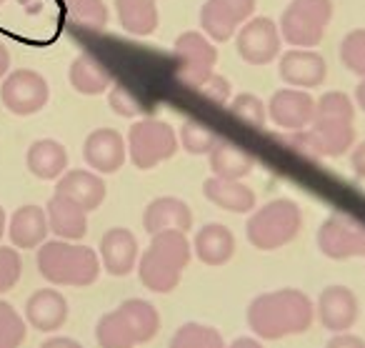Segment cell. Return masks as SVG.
I'll use <instances>...</instances> for the list:
<instances>
[{
	"label": "cell",
	"instance_id": "cell-2",
	"mask_svg": "<svg viewBox=\"0 0 365 348\" xmlns=\"http://www.w3.org/2000/svg\"><path fill=\"white\" fill-rule=\"evenodd\" d=\"M193 248L182 231H160L150 236V243L138 256V278L153 293H170L180 283L188 268Z\"/></svg>",
	"mask_w": 365,
	"mask_h": 348
},
{
	"label": "cell",
	"instance_id": "cell-25",
	"mask_svg": "<svg viewBox=\"0 0 365 348\" xmlns=\"http://www.w3.org/2000/svg\"><path fill=\"white\" fill-rule=\"evenodd\" d=\"M48 216L41 206H21L11 218V226H8V236H11L13 246L16 248H38L41 243H46L48 238Z\"/></svg>",
	"mask_w": 365,
	"mask_h": 348
},
{
	"label": "cell",
	"instance_id": "cell-38",
	"mask_svg": "<svg viewBox=\"0 0 365 348\" xmlns=\"http://www.w3.org/2000/svg\"><path fill=\"white\" fill-rule=\"evenodd\" d=\"M195 91H198L203 98H208L210 103L225 106V103L230 101V93H233V88H230V81L225 76H220V73H210V76L205 78V81L200 83Z\"/></svg>",
	"mask_w": 365,
	"mask_h": 348
},
{
	"label": "cell",
	"instance_id": "cell-35",
	"mask_svg": "<svg viewBox=\"0 0 365 348\" xmlns=\"http://www.w3.org/2000/svg\"><path fill=\"white\" fill-rule=\"evenodd\" d=\"M228 111L233 113L238 121L248 123V126H265V121H268V108H265V103L260 101L255 93H238L235 98H230L228 101Z\"/></svg>",
	"mask_w": 365,
	"mask_h": 348
},
{
	"label": "cell",
	"instance_id": "cell-7",
	"mask_svg": "<svg viewBox=\"0 0 365 348\" xmlns=\"http://www.w3.org/2000/svg\"><path fill=\"white\" fill-rule=\"evenodd\" d=\"M125 146L133 166L138 171H150L178 153V133L173 131L170 123L143 118L130 126Z\"/></svg>",
	"mask_w": 365,
	"mask_h": 348
},
{
	"label": "cell",
	"instance_id": "cell-32",
	"mask_svg": "<svg viewBox=\"0 0 365 348\" xmlns=\"http://www.w3.org/2000/svg\"><path fill=\"white\" fill-rule=\"evenodd\" d=\"M220 141V136L215 131H210L208 126H203L200 121H188L180 126V133H178V146H182L193 156H208L215 148V143Z\"/></svg>",
	"mask_w": 365,
	"mask_h": 348
},
{
	"label": "cell",
	"instance_id": "cell-45",
	"mask_svg": "<svg viewBox=\"0 0 365 348\" xmlns=\"http://www.w3.org/2000/svg\"><path fill=\"white\" fill-rule=\"evenodd\" d=\"M6 211H3V206H0V241H3V233H6Z\"/></svg>",
	"mask_w": 365,
	"mask_h": 348
},
{
	"label": "cell",
	"instance_id": "cell-6",
	"mask_svg": "<svg viewBox=\"0 0 365 348\" xmlns=\"http://www.w3.org/2000/svg\"><path fill=\"white\" fill-rule=\"evenodd\" d=\"M333 21V0H290L278 23L283 43L293 48L320 46Z\"/></svg>",
	"mask_w": 365,
	"mask_h": 348
},
{
	"label": "cell",
	"instance_id": "cell-16",
	"mask_svg": "<svg viewBox=\"0 0 365 348\" xmlns=\"http://www.w3.org/2000/svg\"><path fill=\"white\" fill-rule=\"evenodd\" d=\"M278 73L290 88H318L328 78V63L313 48H290L288 53L278 56Z\"/></svg>",
	"mask_w": 365,
	"mask_h": 348
},
{
	"label": "cell",
	"instance_id": "cell-36",
	"mask_svg": "<svg viewBox=\"0 0 365 348\" xmlns=\"http://www.w3.org/2000/svg\"><path fill=\"white\" fill-rule=\"evenodd\" d=\"M23 273V261L18 248L0 246V293H8L18 281H21Z\"/></svg>",
	"mask_w": 365,
	"mask_h": 348
},
{
	"label": "cell",
	"instance_id": "cell-15",
	"mask_svg": "<svg viewBox=\"0 0 365 348\" xmlns=\"http://www.w3.org/2000/svg\"><path fill=\"white\" fill-rule=\"evenodd\" d=\"M318 321L323 323V328H328L330 333H345L358 323L360 318V301L353 293V288L348 286H328L323 288V293L318 296Z\"/></svg>",
	"mask_w": 365,
	"mask_h": 348
},
{
	"label": "cell",
	"instance_id": "cell-30",
	"mask_svg": "<svg viewBox=\"0 0 365 348\" xmlns=\"http://www.w3.org/2000/svg\"><path fill=\"white\" fill-rule=\"evenodd\" d=\"M168 348H225V341L218 328L205 326V323L198 321H188L173 333Z\"/></svg>",
	"mask_w": 365,
	"mask_h": 348
},
{
	"label": "cell",
	"instance_id": "cell-34",
	"mask_svg": "<svg viewBox=\"0 0 365 348\" xmlns=\"http://www.w3.org/2000/svg\"><path fill=\"white\" fill-rule=\"evenodd\" d=\"M28 323L8 301H0V348H18L26 341Z\"/></svg>",
	"mask_w": 365,
	"mask_h": 348
},
{
	"label": "cell",
	"instance_id": "cell-9",
	"mask_svg": "<svg viewBox=\"0 0 365 348\" xmlns=\"http://www.w3.org/2000/svg\"><path fill=\"white\" fill-rule=\"evenodd\" d=\"M318 248L330 261L365 258V223L348 213H333L318 228Z\"/></svg>",
	"mask_w": 365,
	"mask_h": 348
},
{
	"label": "cell",
	"instance_id": "cell-31",
	"mask_svg": "<svg viewBox=\"0 0 365 348\" xmlns=\"http://www.w3.org/2000/svg\"><path fill=\"white\" fill-rule=\"evenodd\" d=\"M63 8L73 26L86 31H106L108 8L103 0H63Z\"/></svg>",
	"mask_w": 365,
	"mask_h": 348
},
{
	"label": "cell",
	"instance_id": "cell-22",
	"mask_svg": "<svg viewBox=\"0 0 365 348\" xmlns=\"http://www.w3.org/2000/svg\"><path fill=\"white\" fill-rule=\"evenodd\" d=\"M46 216H48V228H51L61 241H81V238H86L88 211L78 206L76 201H71V198L56 193V196L48 201Z\"/></svg>",
	"mask_w": 365,
	"mask_h": 348
},
{
	"label": "cell",
	"instance_id": "cell-44",
	"mask_svg": "<svg viewBox=\"0 0 365 348\" xmlns=\"http://www.w3.org/2000/svg\"><path fill=\"white\" fill-rule=\"evenodd\" d=\"M8 68H11V53H8V48L0 43V78L6 76Z\"/></svg>",
	"mask_w": 365,
	"mask_h": 348
},
{
	"label": "cell",
	"instance_id": "cell-37",
	"mask_svg": "<svg viewBox=\"0 0 365 348\" xmlns=\"http://www.w3.org/2000/svg\"><path fill=\"white\" fill-rule=\"evenodd\" d=\"M108 103H110L113 111L123 118H138L140 116V103H138V98L130 93V88H125L123 83H115V86L110 88Z\"/></svg>",
	"mask_w": 365,
	"mask_h": 348
},
{
	"label": "cell",
	"instance_id": "cell-13",
	"mask_svg": "<svg viewBox=\"0 0 365 348\" xmlns=\"http://www.w3.org/2000/svg\"><path fill=\"white\" fill-rule=\"evenodd\" d=\"M253 13L255 0H205L200 8V28L213 43H228Z\"/></svg>",
	"mask_w": 365,
	"mask_h": 348
},
{
	"label": "cell",
	"instance_id": "cell-14",
	"mask_svg": "<svg viewBox=\"0 0 365 348\" xmlns=\"http://www.w3.org/2000/svg\"><path fill=\"white\" fill-rule=\"evenodd\" d=\"M268 118L283 131H303L315 116V98L303 88H280L268 101Z\"/></svg>",
	"mask_w": 365,
	"mask_h": 348
},
{
	"label": "cell",
	"instance_id": "cell-18",
	"mask_svg": "<svg viewBox=\"0 0 365 348\" xmlns=\"http://www.w3.org/2000/svg\"><path fill=\"white\" fill-rule=\"evenodd\" d=\"M138 256H140L138 238L128 228H110L101 238V246H98L101 266L110 276H128L138 266Z\"/></svg>",
	"mask_w": 365,
	"mask_h": 348
},
{
	"label": "cell",
	"instance_id": "cell-24",
	"mask_svg": "<svg viewBox=\"0 0 365 348\" xmlns=\"http://www.w3.org/2000/svg\"><path fill=\"white\" fill-rule=\"evenodd\" d=\"M203 193L213 206L228 213H250L258 203L255 191L243 181H228V178H208L203 183Z\"/></svg>",
	"mask_w": 365,
	"mask_h": 348
},
{
	"label": "cell",
	"instance_id": "cell-40",
	"mask_svg": "<svg viewBox=\"0 0 365 348\" xmlns=\"http://www.w3.org/2000/svg\"><path fill=\"white\" fill-rule=\"evenodd\" d=\"M350 171L365 181V141L355 143V146L350 148Z\"/></svg>",
	"mask_w": 365,
	"mask_h": 348
},
{
	"label": "cell",
	"instance_id": "cell-12",
	"mask_svg": "<svg viewBox=\"0 0 365 348\" xmlns=\"http://www.w3.org/2000/svg\"><path fill=\"white\" fill-rule=\"evenodd\" d=\"M355 118L333 116L315 111L310 126L305 128L308 141L318 158H340L355 146Z\"/></svg>",
	"mask_w": 365,
	"mask_h": 348
},
{
	"label": "cell",
	"instance_id": "cell-27",
	"mask_svg": "<svg viewBox=\"0 0 365 348\" xmlns=\"http://www.w3.org/2000/svg\"><path fill=\"white\" fill-rule=\"evenodd\" d=\"M210 158V171H213L215 178H228V181H243L255 166V158L250 156L248 151H243L235 143L220 138L215 143V148L208 153Z\"/></svg>",
	"mask_w": 365,
	"mask_h": 348
},
{
	"label": "cell",
	"instance_id": "cell-19",
	"mask_svg": "<svg viewBox=\"0 0 365 348\" xmlns=\"http://www.w3.org/2000/svg\"><path fill=\"white\" fill-rule=\"evenodd\" d=\"M143 228L150 236L160 231H182L188 233L193 228V211L185 201L175 196H160L148 203L143 211Z\"/></svg>",
	"mask_w": 365,
	"mask_h": 348
},
{
	"label": "cell",
	"instance_id": "cell-21",
	"mask_svg": "<svg viewBox=\"0 0 365 348\" xmlns=\"http://www.w3.org/2000/svg\"><path fill=\"white\" fill-rule=\"evenodd\" d=\"M68 321V301L56 288H41L26 303V323L43 333L58 331Z\"/></svg>",
	"mask_w": 365,
	"mask_h": 348
},
{
	"label": "cell",
	"instance_id": "cell-29",
	"mask_svg": "<svg viewBox=\"0 0 365 348\" xmlns=\"http://www.w3.org/2000/svg\"><path fill=\"white\" fill-rule=\"evenodd\" d=\"M68 76H71V86L83 96H101L103 91H108L113 86V73L98 58L88 56V53L78 56L71 63Z\"/></svg>",
	"mask_w": 365,
	"mask_h": 348
},
{
	"label": "cell",
	"instance_id": "cell-39",
	"mask_svg": "<svg viewBox=\"0 0 365 348\" xmlns=\"http://www.w3.org/2000/svg\"><path fill=\"white\" fill-rule=\"evenodd\" d=\"M325 348H365V338L355 336V333H333Z\"/></svg>",
	"mask_w": 365,
	"mask_h": 348
},
{
	"label": "cell",
	"instance_id": "cell-23",
	"mask_svg": "<svg viewBox=\"0 0 365 348\" xmlns=\"http://www.w3.org/2000/svg\"><path fill=\"white\" fill-rule=\"evenodd\" d=\"M193 253L205 266H225L235 253V236L223 223H205L193 238Z\"/></svg>",
	"mask_w": 365,
	"mask_h": 348
},
{
	"label": "cell",
	"instance_id": "cell-28",
	"mask_svg": "<svg viewBox=\"0 0 365 348\" xmlns=\"http://www.w3.org/2000/svg\"><path fill=\"white\" fill-rule=\"evenodd\" d=\"M118 23L130 36H150L158 31V0H115Z\"/></svg>",
	"mask_w": 365,
	"mask_h": 348
},
{
	"label": "cell",
	"instance_id": "cell-5",
	"mask_svg": "<svg viewBox=\"0 0 365 348\" xmlns=\"http://www.w3.org/2000/svg\"><path fill=\"white\" fill-rule=\"evenodd\" d=\"M303 231V211L290 198H273L245 223V238L258 251H278L298 238Z\"/></svg>",
	"mask_w": 365,
	"mask_h": 348
},
{
	"label": "cell",
	"instance_id": "cell-3",
	"mask_svg": "<svg viewBox=\"0 0 365 348\" xmlns=\"http://www.w3.org/2000/svg\"><path fill=\"white\" fill-rule=\"evenodd\" d=\"M38 271L53 286H93L101 276V258L91 246L71 241H46L38 246Z\"/></svg>",
	"mask_w": 365,
	"mask_h": 348
},
{
	"label": "cell",
	"instance_id": "cell-11",
	"mask_svg": "<svg viewBox=\"0 0 365 348\" xmlns=\"http://www.w3.org/2000/svg\"><path fill=\"white\" fill-rule=\"evenodd\" d=\"M48 98H51L48 81L31 68L13 71L0 86V101L16 116H33L43 111L48 106Z\"/></svg>",
	"mask_w": 365,
	"mask_h": 348
},
{
	"label": "cell",
	"instance_id": "cell-1",
	"mask_svg": "<svg viewBox=\"0 0 365 348\" xmlns=\"http://www.w3.org/2000/svg\"><path fill=\"white\" fill-rule=\"evenodd\" d=\"M248 326L263 341L305 333L315 321V303L300 288H278L255 296L248 306Z\"/></svg>",
	"mask_w": 365,
	"mask_h": 348
},
{
	"label": "cell",
	"instance_id": "cell-17",
	"mask_svg": "<svg viewBox=\"0 0 365 348\" xmlns=\"http://www.w3.org/2000/svg\"><path fill=\"white\" fill-rule=\"evenodd\" d=\"M83 158H86V163L93 171L108 176V173H118L123 168V163L128 161V146L118 131L98 128L86 138Z\"/></svg>",
	"mask_w": 365,
	"mask_h": 348
},
{
	"label": "cell",
	"instance_id": "cell-26",
	"mask_svg": "<svg viewBox=\"0 0 365 348\" xmlns=\"http://www.w3.org/2000/svg\"><path fill=\"white\" fill-rule=\"evenodd\" d=\"M28 168L41 181H58L68 168V151L53 138H41L28 148Z\"/></svg>",
	"mask_w": 365,
	"mask_h": 348
},
{
	"label": "cell",
	"instance_id": "cell-43",
	"mask_svg": "<svg viewBox=\"0 0 365 348\" xmlns=\"http://www.w3.org/2000/svg\"><path fill=\"white\" fill-rule=\"evenodd\" d=\"M353 103H355V108H360V111L365 113V78H360V83L355 86Z\"/></svg>",
	"mask_w": 365,
	"mask_h": 348
},
{
	"label": "cell",
	"instance_id": "cell-4",
	"mask_svg": "<svg viewBox=\"0 0 365 348\" xmlns=\"http://www.w3.org/2000/svg\"><path fill=\"white\" fill-rule=\"evenodd\" d=\"M160 331V313L143 298L123 301L115 311L101 316L96 326V341L101 348H135L148 343Z\"/></svg>",
	"mask_w": 365,
	"mask_h": 348
},
{
	"label": "cell",
	"instance_id": "cell-10",
	"mask_svg": "<svg viewBox=\"0 0 365 348\" xmlns=\"http://www.w3.org/2000/svg\"><path fill=\"white\" fill-rule=\"evenodd\" d=\"M280 48H283V38L273 18L253 16L235 33V51L248 66H268L278 61Z\"/></svg>",
	"mask_w": 365,
	"mask_h": 348
},
{
	"label": "cell",
	"instance_id": "cell-33",
	"mask_svg": "<svg viewBox=\"0 0 365 348\" xmlns=\"http://www.w3.org/2000/svg\"><path fill=\"white\" fill-rule=\"evenodd\" d=\"M340 63L353 76L365 78V28H353L340 41Z\"/></svg>",
	"mask_w": 365,
	"mask_h": 348
},
{
	"label": "cell",
	"instance_id": "cell-42",
	"mask_svg": "<svg viewBox=\"0 0 365 348\" xmlns=\"http://www.w3.org/2000/svg\"><path fill=\"white\" fill-rule=\"evenodd\" d=\"M228 348H263V343H260L258 338H250V336H240V338H235V341L230 343Z\"/></svg>",
	"mask_w": 365,
	"mask_h": 348
},
{
	"label": "cell",
	"instance_id": "cell-20",
	"mask_svg": "<svg viewBox=\"0 0 365 348\" xmlns=\"http://www.w3.org/2000/svg\"><path fill=\"white\" fill-rule=\"evenodd\" d=\"M56 193L76 201L78 206L86 208V211H96V208H101L103 201H106L108 188H106V181H103L98 173L76 168V171H68L58 178Z\"/></svg>",
	"mask_w": 365,
	"mask_h": 348
},
{
	"label": "cell",
	"instance_id": "cell-8",
	"mask_svg": "<svg viewBox=\"0 0 365 348\" xmlns=\"http://www.w3.org/2000/svg\"><path fill=\"white\" fill-rule=\"evenodd\" d=\"M173 58H175V76L182 86L198 88L210 73H215L218 63V48L205 33L185 31L175 38L173 46Z\"/></svg>",
	"mask_w": 365,
	"mask_h": 348
},
{
	"label": "cell",
	"instance_id": "cell-46",
	"mask_svg": "<svg viewBox=\"0 0 365 348\" xmlns=\"http://www.w3.org/2000/svg\"><path fill=\"white\" fill-rule=\"evenodd\" d=\"M3 3H6V0H0V8H3Z\"/></svg>",
	"mask_w": 365,
	"mask_h": 348
},
{
	"label": "cell",
	"instance_id": "cell-41",
	"mask_svg": "<svg viewBox=\"0 0 365 348\" xmlns=\"http://www.w3.org/2000/svg\"><path fill=\"white\" fill-rule=\"evenodd\" d=\"M41 348H83L76 338H66V336H53L48 341L41 343Z\"/></svg>",
	"mask_w": 365,
	"mask_h": 348
}]
</instances>
